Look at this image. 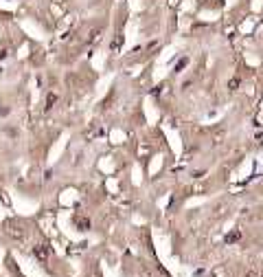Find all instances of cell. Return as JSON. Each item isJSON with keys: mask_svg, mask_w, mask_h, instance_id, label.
Wrapping results in <instances>:
<instances>
[{"mask_svg": "<svg viewBox=\"0 0 263 277\" xmlns=\"http://www.w3.org/2000/svg\"><path fill=\"white\" fill-rule=\"evenodd\" d=\"M239 235H241L239 231H232L230 235H226V242H228V244H230V242H237V240H239Z\"/></svg>", "mask_w": 263, "mask_h": 277, "instance_id": "6da1fadb", "label": "cell"}, {"mask_svg": "<svg viewBox=\"0 0 263 277\" xmlns=\"http://www.w3.org/2000/svg\"><path fill=\"white\" fill-rule=\"evenodd\" d=\"M230 90H237V86H239V79H230Z\"/></svg>", "mask_w": 263, "mask_h": 277, "instance_id": "7a4b0ae2", "label": "cell"}, {"mask_svg": "<svg viewBox=\"0 0 263 277\" xmlns=\"http://www.w3.org/2000/svg\"><path fill=\"white\" fill-rule=\"evenodd\" d=\"M184 66H186V60H180V62H178V66H175V71H182Z\"/></svg>", "mask_w": 263, "mask_h": 277, "instance_id": "3957f363", "label": "cell"}]
</instances>
